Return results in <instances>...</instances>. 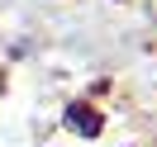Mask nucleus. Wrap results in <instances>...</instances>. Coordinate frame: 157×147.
I'll return each instance as SVG.
<instances>
[{
  "instance_id": "f257e3e1",
  "label": "nucleus",
  "mask_w": 157,
  "mask_h": 147,
  "mask_svg": "<svg viewBox=\"0 0 157 147\" xmlns=\"http://www.w3.org/2000/svg\"><path fill=\"white\" fill-rule=\"evenodd\" d=\"M71 123H76V128H86V133H100V114H95V109H81V105H71Z\"/></svg>"
}]
</instances>
